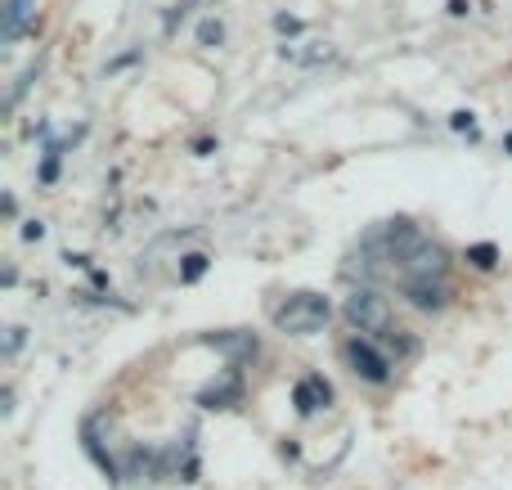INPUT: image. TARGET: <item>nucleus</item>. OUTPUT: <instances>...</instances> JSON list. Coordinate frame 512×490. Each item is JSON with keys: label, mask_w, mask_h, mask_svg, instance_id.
<instances>
[{"label": "nucleus", "mask_w": 512, "mask_h": 490, "mask_svg": "<svg viewBox=\"0 0 512 490\" xmlns=\"http://www.w3.org/2000/svg\"><path fill=\"white\" fill-rule=\"evenodd\" d=\"M328 320H333V302L324 293H310V288L279 297L270 306V324L288 338H315V333L328 329Z\"/></svg>", "instance_id": "f257e3e1"}, {"label": "nucleus", "mask_w": 512, "mask_h": 490, "mask_svg": "<svg viewBox=\"0 0 512 490\" xmlns=\"http://www.w3.org/2000/svg\"><path fill=\"white\" fill-rule=\"evenodd\" d=\"M346 320L355 324L360 333H378V338H387L396 324H391V302L378 293V288H369V284H360V288H351V297H346Z\"/></svg>", "instance_id": "f03ea898"}, {"label": "nucleus", "mask_w": 512, "mask_h": 490, "mask_svg": "<svg viewBox=\"0 0 512 490\" xmlns=\"http://www.w3.org/2000/svg\"><path fill=\"white\" fill-rule=\"evenodd\" d=\"M342 356H346V365H351V374L364 378V383H373V387L391 383V369L396 365H391V356L373 338H360V333H355V338L342 347Z\"/></svg>", "instance_id": "7ed1b4c3"}, {"label": "nucleus", "mask_w": 512, "mask_h": 490, "mask_svg": "<svg viewBox=\"0 0 512 490\" xmlns=\"http://www.w3.org/2000/svg\"><path fill=\"white\" fill-rule=\"evenodd\" d=\"M396 270H400V279H445V270H450V257H445L441 243H432V239H423V234H418L414 248L400 257Z\"/></svg>", "instance_id": "20e7f679"}, {"label": "nucleus", "mask_w": 512, "mask_h": 490, "mask_svg": "<svg viewBox=\"0 0 512 490\" xmlns=\"http://www.w3.org/2000/svg\"><path fill=\"white\" fill-rule=\"evenodd\" d=\"M400 293L418 311H445L450 306V284L445 279H400Z\"/></svg>", "instance_id": "39448f33"}, {"label": "nucleus", "mask_w": 512, "mask_h": 490, "mask_svg": "<svg viewBox=\"0 0 512 490\" xmlns=\"http://www.w3.org/2000/svg\"><path fill=\"white\" fill-rule=\"evenodd\" d=\"M292 405H297V414H319V410H328L333 405V387H328V378L324 374H306L297 387H292Z\"/></svg>", "instance_id": "423d86ee"}, {"label": "nucleus", "mask_w": 512, "mask_h": 490, "mask_svg": "<svg viewBox=\"0 0 512 490\" xmlns=\"http://www.w3.org/2000/svg\"><path fill=\"white\" fill-rule=\"evenodd\" d=\"M239 401H243L239 369H230L221 383H212V387H203V392H198V405H203V410H230V405H239Z\"/></svg>", "instance_id": "0eeeda50"}, {"label": "nucleus", "mask_w": 512, "mask_h": 490, "mask_svg": "<svg viewBox=\"0 0 512 490\" xmlns=\"http://www.w3.org/2000/svg\"><path fill=\"white\" fill-rule=\"evenodd\" d=\"M207 347L225 351L234 369H239V365H248V360L256 356V338H252V333H216V338H207Z\"/></svg>", "instance_id": "6e6552de"}, {"label": "nucleus", "mask_w": 512, "mask_h": 490, "mask_svg": "<svg viewBox=\"0 0 512 490\" xmlns=\"http://www.w3.org/2000/svg\"><path fill=\"white\" fill-rule=\"evenodd\" d=\"M27 23H32V0H9V5H5V23H0L5 45H14L18 36L27 32Z\"/></svg>", "instance_id": "1a4fd4ad"}, {"label": "nucleus", "mask_w": 512, "mask_h": 490, "mask_svg": "<svg viewBox=\"0 0 512 490\" xmlns=\"http://www.w3.org/2000/svg\"><path fill=\"white\" fill-rule=\"evenodd\" d=\"M283 59H292V63H324V59H333V45H310V50H292V45H283Z\"/></svg>", "instance_id": "9d476101"}, {"label": "nucleus", "mask_w": 512, "mask_h": 490, "mask_svg": "<svg viewBox=\"0 0 512 490\" xmlns=\"http://www.w3.org/2000/svg\"><path fill=\"white\" fill-rule=\"evenodd\" d=\"M221 41H225V23H221V18H203V23H198V45L216 50Z\"/></svg>", "instance_id": "9b49d317"}, {"label": "nucleus", "mask_w": 512, "mask_h": 490, "mask_svg": "<svg viewBox=\"0 0 512 490\" xmlns=\"http://www.w3.org/2000/svg\"><path fill=\"white\" fill-rule=\"evenodd\" d=\"M59 153H63V144H50V149H45L41 171H36V180H41V185H54V180H59Z\"/></svg>", "instance_id": "f8f14e48"}, {"label": "nucleus", "mask_w": 512, "mask_h": 490, "mask_svg": "<svg viewBox=\"0 0 512 490\" xmlns=\"http://www.w3.org/2000/svg\"><path fill=\"white\" fill-rule=\"evenodd\" d=\"M468 261L477 270H495L499 266V248L495 243H477V248H468Z\"/></svg>", "instance_id": "ddd939ff"}, {"label": "nucleus", "mask_w": 512, "mask_h": 490, "mask_svg": "<svg viewBox=\"0 0 512 490\" xmlns=\"http://www.w3.org/2000/svg\"><path fill=\"white\" fill-rule=\"evenodd\" d=\"M203 275H207V257H203V252H189L185 266H180V279H185V284H194V279H203Z\"/></svg>", "instance_id": "4468645a"}, {"label": "nucleus", "mask_w": 512, "mask_h": 490, "mask_svg": "<svg viewBox=\"0 0 512 490\" xmlns=\"http://www.w3.org/2000/svg\"><path fill=\"white\" fill-rule=\"evenodd\" d=\"M36 77H41V59H36V63H27V68H23V77H18V86L9 90V104H18V99L27 95V86H32Z\"/></svg>", "instance_id": "2eb2a0df"}, {"label": "nucleus", "mask_w": 512, "mask_h": 490, "mask_svg": "<svg viewBox=\"0 0 512 490\" xmlns=\"http://www.w3.org/2000/svg\"><path fill=\"white\" fill-rule=\"evenodd\" d=\"M450 126H454V131L477 135V122H472V113H450Z\"/></svg>", "instance_id": "dca6fc26"}, {"label": "nucleus", "mask_w": 512, "mask_h": 490, "mask_svg": "<svg viewBox=\"0 0 512 490\" xmlns=\"http://www.w3.org/2000/svg\"><path fill=\"white\" fill-rule=\"evenodd\" d=\"M23 338H27V329H9V338H5V356H18Z\"/></svg>", "instance_id": "f3484780"}, {"label": "nucleus", "mask_w": 512, "mask_h": 490, "mask_svg": "<svg viewBox=\"0 0 512 490\" xmlns=\"http://www.w3.org/2000/svg\"><path fill=\"white\" fill-rule=\"evenodd\" d=\"M23 239L27 243H41L45 239V225L41 221H23Z\"/></svg>", "instance_id": "a211bd4d"}, {"label": "nucleus", "mask_w": 512, "mask_h": 490, "mask_svg": "<svg viewBox=\"0 0 512 490\" xmlns=\"http://www.w3.org/2000/svg\"><path fill=\"white\" fill-rule=\"evenodd\" d=\"M274 27H279V32H301V23H297V18H288V14H279V18H274Z\"/></svg>", "instance_id": "6ab92c4d"}, {"label": "nucleus", "mask_w": 512, "mask_h": 490, "mask_svg": "<svg viewBox=\"0 0 512 490\" xmlns=\"http://www.w3.org/2000/svg\"><path fill=\"white\" fill-rule=\"evenodd\" d=\"M450 14L463 18V14H468V0H450Z\"/></svg>", "instance_id": "aec40b11"}]
</instances>
